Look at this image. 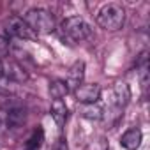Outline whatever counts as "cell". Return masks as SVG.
Wrapping results in <instances>:
<instances>
[{"label": "cell", "mask_w": 150, "mask_h": 150, "mask_svg": "<svg viewBox=\"0 0 150 150\" xmlns=\"http://www.w3.org/2000/svg\"><path fill=\"white\" fill-rule=\"evenodd\" d=\"M60 35L69 44H78L92 37V28L81 16H69L60 23Z\"/></svg>", "instance_id": "6da1fadb"}, {"label": "cell", "mask_w": 150, "mask_h": 150, "mask_svg": "<svg viewBox=\"0 0 150 150\" xmlns=\"http://www.w3.org/2000/svg\"><path fill=\"white\" fill-rule=\"evenodd\" d=\"M125 23V11L120 4H104L97 13V25L108 32H117Z\"/></svg>", "instance_id": "7a4b0ae2"}, {"label": "cell", "mask_w": 150, "mask_h": 150, "mask_svg": "<svg viewBox=\"0 0 150 150\" xmlns=\"http://www.w3.org/2000/svg\"><path fill=\"white\" fill-rule=\"evenodd\" d=\"M23 20L27 21V25L30 27V30L34 34H50L57 27V21H55L53 13L48 11V9H44V7L28 9Z\"/></svg>", "instance_id": "3957f363"}, {"label": "cell", "mask_w": 150, "mask_h": 150, "mask_svg": "<svg viewBox=\"0 0 150 150\" xmlns=\"http://www.w3.org/2000/svg\"><path fill=\"white\" fill-rule=\"evenodd\" d=\"M6 34L7 37H14V39H32L34 32L30 30V27L27 25V21L21 16H11L6 20L4 23Z\"/></svg>", "instance_id": "277c9868"}, {"label": "cell", "mask_w": 150, "mask_h": 150, "mask_svg": "<svg viewBox=\"0 0 150 150\" xmlns=\"http://www.w3.org/2000/svg\"><path fill=\"white\" fill-rule=\"evenodd\" d=\"M74 97L80 104H96L101 97V87L97 83H81L74 88Z\"/></svg>", "instance_id": "5b68a950"}, {"label": "cell", "mask_w": 150, "mask_h": 150, "mask_svg": "<svg viewBox=\"0 0 150 150\" xmlns=\"http://www.w3.org/2000/svg\"><path fill=\"white\" fill-rule=\"evenodd\" d=\"M4 110H6V122H7L9 127L16 129V127H20V125L25 124V120H27V110L21 104H18L16 101H9L7 104H4Z\"/></svg>", "instance_id": "8992f818"}, {"label": "cell", "mask_w": 150, "mask_h": 150, "mask_svg": "<svg viewBox=\"0 0 150 150\" xmlns=\"http://www.w3.org/2000/svg\"><path fill=\"white\" fill-rule=\"evenodd\" d=\"M141 139H143L141 129L131 127V129H127V131L120 136V145H122L125 150H138L139 145H141Z\"/></svg>", "instance_id": "52a82bcc"}, {"label": "cell", "mask_w": 150, "mask_h": 150, "mask_svg": "<svg viewBox=\"0 0 150 150\" xmlns=\"http://www.w3.org/2000/svg\"><path fill=\"white\" fill-rule=\"evenodd\" d=\"M131 101V88L127 83L120 81L113 87V103L118 110H124Z\"/></svg>", "instance_id": "ba28073f"}, {"label": "cell", "mask_w": 150, "mask_h": 150, "mask_svg": "<svg viewBox=\"0 0 150 150\" xmlns=\"http://www.w3.org/2000/svg\"><path fill=\"white\" fill-rule=\"evenodd\" d=\"M83 78H85V62L78 60V62H74L69 69V80H67V85L69 88L71 87H80L83 83Z\"/></svg>", "instance_id": "9c48e42d"}, {"label": "cell", "mask_w": 150, "mask_h": 150, "mask_svg": "<svg viewBox=\"0 0 150 150\" xmlns=\"http://www.w3.org/2000/svg\"><path fill=\"white\" fill-rule=\"evenodd\" d=\"M48 90H50V96H51L55 101H62V99L69 94L71 88H69V85H67L65 80H53V81H50Z\"/></svg>", "instance_id": "30bf717a"}, {"label": "cell", "mask_w": 150, "mask_h": 150, "mask_svg": "<svg viewBox=\"0 0 150 150\" xmlns=\"http://www.w3.org/2000/svg\"><path fill=\"white\" fill-rule=\"evenodd\" d=\"M50 113H51V118L55 120V124L58 127H62L65 124V120H67V106H65L64 101H53Z\"/></svg>", "instance_id": "8fae6325"}, {"label": "cell", "mask_w": 150, "mask_h": 150, "mask_svg": "<svg viewBox=\"0 0 150 150\" xmlns=\"http://www.w3.org/2000/svg\"><path fill=\"white\" fill-rule=\"evenodd\" d=\"M80 115L88 120H101L104 117V110L96 103V104H81L80 106Z\"/></svg>", "instance_id": "7c38bea8"}, {"label": "cell", "mask_w": 150, "mask_h": 150, "mask_svg": "<svg viewBox=\"0 0 150 150\" xmlns=\"http://www.w3.org/2000/svg\"><path fill=\"white\" fill-rule=\"evenodd\" d=\"M42 141H44V131H42L41 127H37V129L32 131L30 138L27 139L25 150H39V148L42 146Z\"/></svg>", "instance_id": "4fadbf2b"}, {"label": "cell", "mask_w": 150, "mask_h": 150, "mask_svg": "<svg viewBox=\"0 0 150 150\" xmlns=\"http://www.w3.org/2000/svg\"><path fill=\"white\" fill-rule=\"evenodd\" d=\"M4 74H7V78H9V80H14V81H23V80H27V72H25L18 64H14V62H11V64L7 65V71H6Z\"/></svg>", "instance_id": "5bb4252c"}, {"label": "cell", "mask_w": 150, "mask_h": 150, "mask_svg": "<svg viewBox=\"0 0 150 150\" xmlns=\"http://www.w3.org/2000/svg\"><path fill=\"white\" fill-rule=\"evenodd\" d=\"M9 50H11V44H9V41H7L6 37H0V55H6V53H9Z\"/></svg>", "instance_id": "9a60e30c"}, {"label": "cell", "mask_w": 150, "mask_h": 150, "mask_svg": "<svg viewBox=\"0 0 150 150\" xmlns=\"http://www.w3.org/2000/svg\"><path fill=\"white\" fill-rule=\"evenodd\" d=\"M53 150H67V143H65V139H62V138H60V139L55 143Z\"/></svg>", "instance_id": "2e32d148"}, {"label": "cell", "mask_w": 150, "mask_h": 150, "mask_svg": "<svg viewBox=\"0 0 150 150\" xmlns=\"http://www.w3.org/2000/svg\"><path fill=\"white\" fill-rule=\"evenodd\" d=\"M4 72H6V65H4V62L0 60V78L4 76Z\"/></svg>", "instance_id": "e0dca14e"}, {"label": "cell", "mask_w": 150, "mask_h": 150, "mask_svg": "<svg viewBox=\"0 0 150 150\" xmlns=\"http://www.w3.org/2000/svg\"><path fill=\"white\" fill-rule=\"evenodd\" d=\"M0 127H2V122H0Z\"/></svg>", "instance_id": "ac0fdd59"}]
</instances>
